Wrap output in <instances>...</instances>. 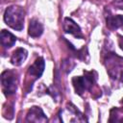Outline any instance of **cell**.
I'll return each instance as SVG.
<instances>
[{
    "instance_id": "6da1fadb",
    "label": "cell",
    "mask_w": 123,
    "mask_h": 123,
    "mask_svg": "<svg viewBox=\"0 0 123 123\" xmlns=\"http://www.w3.org/2000/svg\"><path fill=\"white\" fill-rule=\"evenodd\" d=\"M24 14L25 12L23 8L19 6H10L4 12V20L6 24L12 29L21 31L24 26Z\"/></svg>"
},
{
    "instance_id": "7a4b0ae2",
    "label": "cell",
    "mask_w": 123,
    "mask_h": 123,
    "mask_svg": "<svg viewBox=\"0 0 123 123\" xmlns=\"http://www.w3.org/2000/svg\"><path fill=\"white\" fill-rule=\"evenodd\" d=\"M93 73L94 72H85V76L74 77L72 79L76 93L81 95L85 91L90 89V87L95 82V77L93 76Z\"/></svg>"
},
{
    "instance_id": "3957f363",
    "label": "cell",
    "mask_w": 123,
    "mask_h": 123,
    "mask_svg": "<svg viewBox=\"0 0 123 123\" xmlns=\"http://www.w3.org/2000/svg\"><path fill=\"white\" fill-rule=\"evenodd\" d=\"M1 83H2V89L5 95L13 94L16 90V78L12 71L6 70L1 74Z\"/></svg>"
},
{
    "instance_id": "277c9868",
    "label": "cell",
    "mask_w": 123,
    "mask_h": 123,
    "mask_svg": "<svg viewBox=\"0 0 123 123\" xmlns=\"http://www.w3.org/2000/svg\"><path fill=\"white\" fill-rule=\"evenodd\" d=\"M26 121H28V122H46L47 117L39 107H32L27 113Z\"/></svg>"
},
{
    "instance_id": "5b68a950",
    "label": "cell",
    "mask_w": 123,
    "mask_h": 123,
    "mask_svg": "<svg viewBox=\"0 0 123 123\" xmlns=\"http://www.w3.org/2000/svg\"><path fill=\"white\" fill-rule=\"evenodd\" d=\"M44 66H45V62H44V60L43 58L39 57L37 58L35 62L29 67V70H28V74L32 77H34L35 79H37L39 78L43 71H44Z\"/></svg>"
},
{
    "instance_id": "8992f818",
    "label": "cell",
    "mask_w": 123,
    "mask_h": 123,
    "mask_svg": "<svg viewBox=\"0 0 123 123\" xmlns=\"http://www.w3.org/2000/svg\"><path fill=\"white\" fill-rule=\"evenodd\" d=\"M107 70L112 79L123 81V64L118 62V61L111 60V62L110 63V66Z\"/></svg>"
},
{
    "instance_id": "52a82bcc",
    "label": "cell",
    "mask_w": 123,
    "mask_h": 123,
    "mask_svg": "<svg viewBox=\"0 0 123 123\" xmlns=\"http://www.w3.org/2000/svg\"><path fill=\"white\" fill-rule=\"evenodd\" d=\"M63 30H64L65 33L71 34V35H73L76 37H83L81 28L71 18H68V17L64 18V21H63Z\"/></svg>"
},
{
    "instance_id": "ba28073f",
    "label": "cell",
    "mask_w": 123,
    "mask_h": 123,
    "mask_svg": "<svg viewBox=\"0 0 123 123\" xmlns=\"http://www.w3.org/2000/svg\"><path fill=\"white\" fill-rule=\"evenodd\" d=\"M43 32V26L42 24L37 20V19H31L29 23V28H28V34L32 37H38L41 36Z\"/></svg>"
},
{
    "instance_id": "9c48e42d",
    "label": "cell",
    "mask_w": 123,
    "mask_h": 123,
    "mask_svg": "<svg viewBox=\"0 0 123 123\" xmlns=\"http://www.w3.org/2000/svg\"><path fill=\"white\" fill-rule=\"evenodd\" d=\"M27 55L28 53L24 48H17L15 51H13L12 55L11 62L15 66H19L24 62V61L27 58Z\"/></svg>"
},
{
    "instance_id": "30bf717a",
    "label": "cell",
    "mask_w": 123,
    "mask_h": 123,
    "mask_svg": "<svg viewBox=\"0 0 123 123\" xmlns=\"http://www.w3.org/2000/svg\"><path fill=\"white\" fill-rule=\"evenodd\" d=\"M0 39H1L2 46H4L5 48H10V47L13 46V44L16 41V37L7 30H2L1 31Z\"/></svg>"
},
{
    "instance_id": "8fae6325",
    "label": "cell",
    "mask_w": 123,
    "mask_h": 123,
    "mask_svg": "<svg viewBox=\"0 0 123 123\" xmlns=\"http://www.w3.org/2000/svg\"><path fill=\"white\" fill-rule=\"evenodd\" d=\"M106 21L108 27L111 30H114L123 25V15H108Z\"/></svg>"
},
{
    "instance_id": "7c38bea8",
    "label": "cell",
    "mask_w": 123,
    "mask_h": 123,
    "mask_svg": "<svg viewBox=\"0 0 123 123\" xmlns=\"http://www.w3.org/2000/svg\"><path fill=\"white\" fill-rule=\"evenodd\" d=\"M115 4L119 7V9H123V0H115Z\"/></svg>"
},
{
    "instance_id": "4fadbf2b",
    "label": "cell",
    "mask_w": 123,
    "mask_h": 123,
    "mask_svg": "<svg viewBox=\"0 0 123 123\" xmlns=\"http://www.w3.org/2000/svg\"><path fill=\"white\" fill-rule=\"evenodd\" d=\"M119 45H120V48L123 50V37H121L119 36Z\"/></svg>"
},
{
    "instance_id": "5bb4252c",
    "label": "cell",
    "mask_w": 123,
    "mask_h": 123,
    "mask_svg": "<svg viewBox=\"0 0 123 123\" xmlns=\"http://www.w3.org/2000/svg\"><path fill=\"white\" fill-rule=\"evenodd\" d=\"M121 104H122V106H123V99H122V101H121Z\"/></svg>"
}]
</instances>
